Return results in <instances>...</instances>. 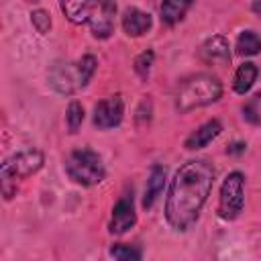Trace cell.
Listing matches in <instances>:
<instances>
[{"mask_svg": "<svg viewBox=\"0 0 261 261\" xmlns=\"http://www.w3.org/2000/svg\"><path fill=\"white\" fill-rule=\"evenodd\" d=\"M163 186H165V169L161 165H153L151 167V173H149V179H147V186H145V196H143V208H151L155 204V200L159 198V194L163 192Z\"/></svg>", "mask_w": 261, "mask_h": 261, "instance_id": "obj_13", "label": "cell"}, {"mask_svg": "<svg viewBox=\"0 0 261 261\" xmlns=\"http://www.w3.org/2000/svg\"><path fill=\"white\" fill-rule=\"evenodd\" d=\"M96 65L98 61L94 55H84L77 61H55L47 75L49 86L61 96H71L88 86L96 71Z\"/></svg>", "mask_w": 261, "mask_h": 261, "instance_id": "obj_3", "label": "cell"}, {"mask_svg": "<svg viewBox=\"0 0 261 261\" xmlns=\"http://www.w3.org/2000/svg\"><path fill=\"white\" fill-rule=\"evenodd\" d=\"M137 222V212H135V200H133V192H124L118 202L112 208V216H110V224L108 230L112 234H124L128 228H133Z\"/></svg>", "mask_w": 261, "mask_h": 261, "instance_id": "obj_9", "label": "cell"}, {"mask_svg": "<svg viewBox=\"0 0 261 261\" xmlns=\"http://www.w3.org/2000/svg\"><path fill=\"white\" fill-rule=\"evenodd\" d=\"M31 22L37 29V33L47 35L49 29H51V14L47 10H43V8H37V10L31 12Z\"/></svg>", "mask_w": 261, "mask_h": 261, "instance_id": "obj_19", "label": "cell"}, {"mask_svg": "<svg viewBox=\"0 0 261 261\" xmlns=\"http://www.w3.org/2000/svg\"><path fill=\"white\" fill-rule=\"evenodd\" d=\"M214 165L208 159L186 161L173 175L165 200V220L173 230H188L200 216L214 186Z\"/></svg>", "mask_w": 261, "mask_h": 261, "instance_id": "obj_1", "label": "cell"}, {"mask_svg": "<svg viewBox=\"0 0 261 261\" xmlns=\"http://www.w3.org/2000/svg\"><path fill=\"white\" fill-rule=\"evenodd\" d=\"M65 173L69 175L71 181L84 186V188H92L98 186L104 177H106V169L104 163L100 159V155L92 149H75L69 153V157L65 159Z\"/></svg>", "mask_w": 261, "mask_h": 261, "instance_id": "obj_5", "label": "cell"}, {"mask_svg": "<svg viewBox=\"0 0 261 261\" xmlns=\"http://www.w3.org/2000/svg\"><path fill=\"white\" fill-rule=\"evenodd\" d=\"M245 206V175L241 171H232L224 177L218 196V216L222 220H234Z\"/></svg>", "mask_w": 261, "mask_h": 261, "instance_id": "obj_6", "label": "cell"}, {"mask_svg": "<svg viewBox=\"0 0 261 261\" xmlns=\"http://www.w3.org/2000/svg\"><path fill=\"white\" fill-rule=\"evenodd\" d=\"M257 73H259V69L251 61H245L243 65H239V69L234 71V80H232L234 92L237 94H247L253 88V84L257 80Z\"/></svg>", "mask_w": 261, "mask_h": 261, "instance_id": "obj_16", "label": "cell"}, {"mask_svg": "<svg viewBox=\"0 0 261 261\" xmlns=\"http://www.w3.org/2000/svg\"><path fill=\"white\" fill-rule=\"evenodd\" d=\"M251 8H253V12H255V14H259V16H261V0H253V2H251Z\"/></svg>", "mask_w": 261, "mask_h": 261, "instance_id": "obj_23", "label": "cell"}, {"mask_svg": "<svg viewBox=\"0 0 261 261\" xmlns=\"http://www.w3.org/2000/svg\"><path fill=\"white\" fill-rule=\"evenodd\" d=\"M222 96V82L212 73H196L186 77L175 92V108L186 114L190 110L208 106Z\"/></svg>", "mask_w": 261, "mask_h": 261, "instance_id": "obj_2", "label": "cell"}, {"mask_svg": "<svg viewBox=\"0 0 261 261\" xmlns=\"http://www.w3.org/2000/svg\"><path fill=\"white\" fill-rule=\"evenodd\" d=\"M220 130H222V124H220L216 118H212V120L204 122L202 126H198V128L186 139L184 147L190 149V151H194V149H204L208 143H212V141L220 135Z\"/></svg>", "mask_w": 261, "mask_h": 261, "instance_id": "obj_12", "label": "cell"}, {"mask_svg": "<svg viewBox=\"0 0 261 261\" xmlns=\"http://www.w3.org/2000/svg\"><path fill=\"white\" fill-rule=\"evenodd\" d=\"M198 57L206 65H228L230 63V47H228V41L222 35H214V37L206 39L200 45V49H198Z\"/></svg>", "mask_w": 261, "mask_h": 261, "instance_id": "obj_10", "label": "cell"}, {"mask_svg": "<svg viewBox=\"0 0 261 261\" xmlns=\"http://www.w3.org/2000/svg\"><path fill=\"white\" fill-rule=\"evenodd\" d=\"M59 8L69 22L82 24V22H88L92 0H59Z\"/></svg>", "mask_w": 261, "mask_h": 261, "instance_id": "obj_14", "label": "cell"}, {"mask_svg": "<svg viewBox=\"0 0 261 261\" xmlns=\"http://www.w3.org/2000/svg\"><path fill=\"white\" fill-rule=\"evenodd\" d=\"M153 24V18L149 12H143L141 8H126L122 12V31L128 35V37H141L145 35Z\"/></svg>", "mask_w": 261, "mask_h": 261, "instance_id": "obj_11", "label": "cell"}, {"mask_svg": "<svg viewBox=\"0 0 261 261\" xmlns=\"http://www.w3.org/2000/svg\"><path fill=\"white\" fill-rule=\"evenodd\" d=\"M43 167V153L39 149H22L18 153H14L12 157L4 159V163L0 165V190L4 200H12L16 196L18 184L37 173Z\"/></svg>", "mask_w": 261, "mask_h": 261, "instance_id": "obj_4", "label": "cell"}, {"mask_svg": "<svg viewBox=\"0 0 261 261\" xmlns=\"http://www.w3.org/2000/svg\"><path fill=\"white\" fill-rule=\"evenodd\" d=\"M261 51V37L255 31H243L237 39L239 55H257Z\"/></svg>", "mask_w": 261, "mask_h": 261, "instance_id": "obj_17", "label": "cell"}, {"mask_svg": "<svg viewBox=\"0 0 261 261\" xmlns=\"http://www.w3.org/2000/svg\"><path fill=\"white\" fill-rule=\"evenodd\" d=\"M153 61H155V53L151 51V49H147V51H143L137 59H135V71L139 73V77H147L149 75V71H151V67H153Z\"/></svg>", "mask_w": 261, "mask_h": 261, "instance_id": "obj_20", "label": "cell"}, {"mask_svg": "<svg viewBox=\"0 0 261 261\" xmlns=\"http://www.w3.org/2000/svg\"><path fill=\"white\" fill-rule=\"evenodd\" d=\"M110 257L114 259H120V261H137L141 259V251L135 249V247H128V245H114L110 247Z\"/></svg>", "mask_w": 261, "mask_h": 261, "instance_id": "obj_21", "label": "cell"}, {"mask_svg": "<svg viewBox=\"0 0 261 261\" xmlns=\"http://www.w3.org/2000/svg\"><path fill=\"white\" fill-rule=\"evenodd\" d=\"M192 4H194V0H163L161 8H159L161 20L169 27L179 22L186 16V12L192 8Z\"/></svg>", "mask_w": 261, "mask_h": 261, "instance_id": "obj_15", "label": "cell"}, {"mask_svg": "<svg viewBox=\"0 0 261 261\" xmlns=\"http://www.w3.org/2000/svg\"><path fill=\"white\" fill-rule=\"evenodd\" d=\"M247 112H249L247 116H249L255 124H259V126H261V92L251 100V104L247 106Z\"/></svg>", "mask_w": 261, "mask_h": 261, "instance_id": "obj_22", "label": "cell"}, {"mask_svg": "<svg viewBox=\"0 0 261 261\" xmlns=\"http://www.w3.org/2000/svg\"><path fill=\"white\" fill-rule=\"evenodd\" d=\"M65 122H67V130L73 135V133H77V128L82 126V122H84V108H82V104L80 102H69V106H67V112H65Z\"/></svg>", "mask_w": 261, "mask_h": 261, "instance_id": "obj_18", "label": "cell"}, {"mask_svg": "<svg viewBox=\"0 0 261 261\" xmlns=\"http://www.w3.org/2000/svg\"><path fill=\"white\" fill-rule=\"evenodd\" d=\"M116 2L114 0H92L88 24L96 39H108L114 31Z\"/></svg>", "mask_w": 261, "mask_h": 261, "instance_id": "obj_7", "label": "cell"}, {"mask_svg": "<svg viewBox=\"0 0 261 261\" xmlns=\"http://www.w3.org/2000/svg\"><path fill=\"white\" fill-rule=\"evenodd\" d=\"M122 116H124V102L120 94L108 96L94 106V124L102 130L118 126Z\"/></svg>", "mask_w": 261, "mask_h": 261, "instance_id": "obj_8", "label": "cell"}]
</instances>
